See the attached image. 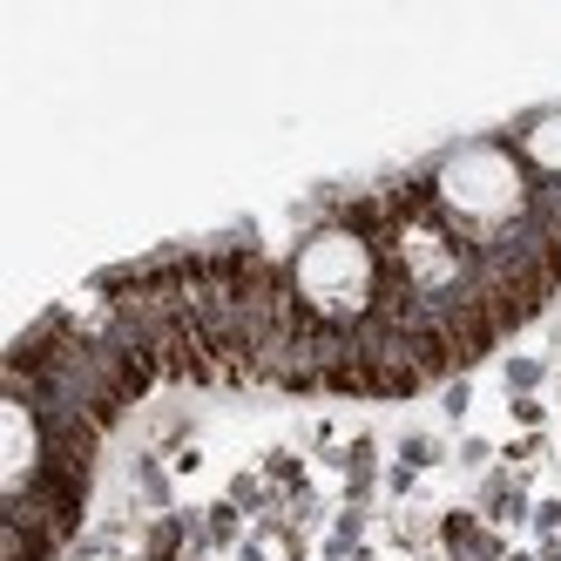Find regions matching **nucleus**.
<instances>
[{"label": "nucleus", "instance_id": "4", "mask_svg": "<svg viewBox=\"0 0 561 561\" xmlns=\"http://www.w3.org/2000/svg\"><path fill=\"white\" fill-rule=\"evenodd\" d=\"M520 163L541 170L548 183H561V108H548L541 123H528V136H520Z\"/></svg>", "mask_w": 561, "mask_h": 561}, {"label": "nucleus", "instance_id": "3", "mask_svg": "<svg viewBox=\"0 0 561 561\" xmlns=\"http://www.w3.org/2000/svg\"><path fill=\"white\" fill-rule=\"evenodd\" d=\"M34 447H42V439H34V413H27V399L14 392L8 399V488L14 494L27 488V473H34Z\"/></svg>", "mask_w": 561, "mask_h": 561}, {"label": "nucleus", "instance_id": "1", "mask_svg": "<svg viewBox=\"0 0 561 561\" xmlns=\"http://www.w3.org/2000/svg\"><path fill=\"white\" fill-rule=\"evenodd\" d=\"M439 210L473 224V230H501L528 210V163L501 142H460L433 176Z\"/></svg>", "mask_w": 561, "mask_h": 561}, {"label": "nucleus", "instance_id": "2", "mask_svg": "<svg viewBox=\"0 0 561 561\" xmlns=\"http://www.w3.org/2000/svg\"><path fill=\"white\" fill-rule=\"evenodd\" d=\"M291 291L318 318H358L379 298V251L358 230L325 224L318 237H305V251L291 257Z\"/></svg>", "mask_w": 561, "mask_h": 561}]
</instances>
